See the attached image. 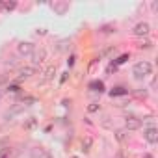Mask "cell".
Listing matches in <instances>:
<instances>
[{"instance_id":"cell-1","label":"cell","mask_w":158,"mask_h":158,"mask_svg":"<svg viewBox=\"0 0 158 158\" xmlns=\"http://www.w3.org/2000/svg\"><path fill=\"white\" fill-rule=\"evenodd\" d=\"M132 73H134L136 78H145V76H149V74L152 73V65H151L149 61H138V63L134 65Z\"/></svg>"},{"instance_id":"cell-2","label":"cell","mask_w":158,"mask_h":158,"mask_svg":"<svg viewBox=\"0 0 158 158\" xmlns=\"http://www.w3.org/2000/svg\"><path fill=\"white\" fill-rule=\"evenodd\" d=\"M17 52H19L21 56H32V54L35 52V47H34V43L21 41V43L17 45Z\"/></svg>"},{"instance_id":"cell-3","label":"cell","mask_w":158,"mask_h":158,"mask_svg":"<svg viewBox=\"0 0 158 158\" xmlns=\"http://www.w3.org/2000/svg\"><path fill=\"white\" fill-rule=\"evenodd\" d=\"M45 60H47V50H45V48L35 50V52L32 54V67L35 69V67H37V65H41Z\"/></svg>"},{"instance_id":"cell-4","label":"cell","mask_w":158,"mask_h":158,"mask_svg":"<svg viewBox=\"0 0 158 158\" xmlns=\"http://www.w3.org/2000/svg\"><path fill=\"white\" fill-rule=\"evenodd\" d=\"M56 76V65H50V67H47L45 69V73H43V76H41V80H39V84L37 86H43V84H47V82H50L52 78Z\"/></svg>"},{"instance_id":"cell-5","label":"cell","mask_w":158,"mask_h":158,"mask_svg":"<svg viewBox=\"0 0 158 158\" xmlns=\"http://www.w3.org/2000/svg\"><path fill=\"white\" fill-rule=\"evenodd\" d=\"M149 32H151L149 23H139V24H136V26H134V30H132V34H134V35H138V37L149 35Z\"/></svg>"},{"instance_id":"cell-6","label":"cell","mask_w":158,"mask_h":158,"mask_svg":"<svg viewBox=\"0 0 158 158\" xmlns=\"http://www.w3.org/2000/svg\"><path fill=\"white\" fill-rule=\"evenodd\" d=\"M125 127H127V130H138V128H141V119H138L136 115H130L125 119Z\"/></svg>"},{"instance_id":"cell-7","label":"cell","mask_w":158,"mask_h":158,"mask_svg":"<svg viewBox=\"0 0 158 158\" xmlns=\"http://www.w3.org/2000/svg\"><path fill=\"white\" fill-rule=\"evenodd\" d=\"M32 74H35V69H34L32 65H28V67H23V69H19V76H17V80H19V82H23V80H28V78H30Z\"/></svg>"},{"instance_id":"cell-8","label":"cell","mask_w":158,"mask_h":158,"mask_svg":"<svg viewBox=\"0 0 158 158\" xmlns=\"http://www.w3.org/2000/svg\"><path fill=\"white\" fill-rule=\"evenodd\" d=\"M143 136H145V139H147L149 143H156V141H158V130H156V127H151V128H145V132H143Z\"/></svg>"},{"instance_id":"cell-9","label":"cell","mask_w":158,"mask_h":158,"mask_svg":"<svg viewBox=\"0 0 158 158\" xmlns=\"http://www.w3.org/2000/svg\"><path fill=\"white\" fill-rule=\"evenodd\" d=\"M30 158H48V154L43 147H34L30 149Z\"/></svg>"},{"instance_id":"cell-10","label":"cell","mask_w":158,"mask_h":158,"mask_svg":"<svg viewBox=\"0 0 158 158\" xmlns=\"http://www.w3.org/2000/svg\"><path fill=\"white\" fill-rule=\"evenodd\" d=\"M24 108H26V106H24V104H17V106H13V108H11V110H10V112H8V114H6V115H4V117H6V119H8V121H10V119H11V117H13V115H17V114H21V112H23V110H24Z\"/></svg>"},{"instance_id":"cell-11","label":"cell","mask_w":158,"mask_h":158,"mask_svg":"<svg viewBox=\"0 0 158 158\" xmlns=\"http://www.w3.org/2000/svg\"><path fill=\"white\" fill-rule=\"evenodd\" d=\"M110 95H112V97H121V95H127V89L121 88V86H117V88H114V89L110 91Z\"/></svg>"},{"instance_id":"cell-12","label":"cell","mask_w":158,"mask_h":158,"mask_svg":"<svg viewBox=\"0 0 158 158\" xmlns=\"http://www.w3.org/2000/svg\"><path fill=\"white\" fill-rule=\"evenodd\" d=\"M89 88H91L93 91H99V93H101V91H104V84H102V82H99V80L91 82V84H89Z\"/></svg>"},{"instance_id":"cell-13","label":"cell","mask_w":158,"mask_h":158,"mask_svg":"<svg viewBox=\"0 0 158 158\" xmlns=\"http://www.w3.org/2000/svg\"><path fill=\"white\" fill-rule=\"evenodd\" d=\"M91 145H93V139H91V138H84V139H82V151H84V152H88V151L91 149Z\"/></svg>"},{"instance_id":"cell-14","label":"cell","mask_w":158,"mask_h":158,"mask_svg":"<svg viewBox=\"0 0 158 158\" xmlns=\"http://www.w3.org/2000/svg\"><path fill=\"white\" fill-rule=\"evenodd\" d=\"M2 8H4L6 11H11V10L17 8V2H15V0H11V2H2Z\"/></svg>"},{"instance_id":"cell-15","label":"cell","mask_w":158,"mask_h":158,"mask_svg":"<svg viewBox=\"0 0 158 158\" xmlns=\"http://www.w3.org/2000/svg\"><path fill=\"white\" fill-rule=\"evenodd\" d=\"M99 110H101V104H99V102H91V104L88 106V112H89V114H95V112H99Z\"/></svg>"},{"instance_id":"cell-16","label":"cell","mask_w":158,"mask_h":158,"mask_svg":"<svg viewBox=\"0 0 158 158\" xmlns=\"http://www.w3.org/2000/svg\"><path fill=\"white\" fill-rule=\"evenodd\" d=\"M115 138H117V141H125L127 139V130H115Z\"/></svg>"},{"instance_id":"cell-17","label":"cell","mask_w":158,"mask_h":158,"mask_svg":"<svg viewBox=\"0 0 158 158\" xmlns=\"http://www.w3.org/2000/svg\"><path fill=\"white\" fill-rule=\"evenodd\" d=\"M10 154H11L10 147H2V149H0V158H10Z\"/></svg>"},{"instance_id":"cell-18","label":"cell","mask_w":158,"mask_h":158,"mask_svg":"<svg viewBox=\"0 0 158 158\" xmlns=\"http://www.w3.org/2000/svg\"><path fill=\"white\" fill-rule=\"evenodd\" d=\"M21 104H24V106H32V104H35V99H34V97H24Z\"/></svg>"},{"instance_id":"cell-19","label":"cell","mask_w":158,"mask_h":158,"mask_svg":"<svg viewBox=\"0 0 158 158\" xmlns=\"http://www.w3.org/2000/svg\"><path fill=\"white\" fill-rule=\"evenodd\" d=\"M151 47H152V43H151L149 39H145V41L139 43V48H151Z\"/></svg>"},{"instance_id":"cell-20","label":"cell","mask_w":158,"mask_h":158,"mask_svg":"<svg viewBox=\"0 0 158 158\" xmlns=\"http://www.w3.org/2000/svg\"><path fill=\"white\" fill-rule=\"evenodd\" d=\"M101 32H102V34H112V32H115V30H114V26H102Z\"/></svg>"},{"instance_id":"cell-21","label":"cell","mask_w":158,"mask_h":158,"mask_svg":"<svg viewBox=\"0 0 158 158\" xmlns=\"http://www.w3.org/2000/svg\"><path fill=\"white\" fill-rule=\"evenodd\" d=\"M127 60H128V54H123V56H119V60H115V63L121 65V63H125Z\"/></svg>"},{"instance_id":"cell-22","label":"cell","mask_w":158,"mask_h":158,"mask_svg":"<svg viewBox=\"0 0 158 158\" xmlns=\"http://www.w3.org/2000/svg\"><path fill=\"white\" fill-rule=\"evenodd\" d=\"M19 86H8V91H11V93H19Z\"/></svg>"},{"instance_id":"cell-23","label":"cell","mask_w":158,"mask_h":158,"mask_svg":"<svg viewBox=\"0 0 158 158\" xmlns=\"http://www.w3.org/2000/svg\"><path fill=\"white\" fill-rule=\"evenodd\" d=\"M108 119H110V117H102V127H106V128H110V127H112V123H110Z\"/></svg>"},{"instance_id":"cell-24","label":"cell","mask_w":158,"mask_h":158,"mask_svg":"<svg viewBox=\"0 0 158 158\" xmlns=\"http://www.w3.org/2000/svg\"><path fill=\"white\" fill-rule=\"evenodd\" d=\"M34 125H35V119H34V117H32V119H30V121H28V123H26V128H32V127H34Z\"/></svg>"},{"instance_id":"cell-25","label":"cell","mask_w":158,"mask_h":158,"mask_svg":"<svg viewBox=\"0 0 158 158\" xmlns=\"http://www.w3.org/2000/svg\"><path fill=\"white\" fill-rule=\"evenodd\" d=\"M67 76H69V73H63V74H61V78H60V82H61V84L67 80Z\"/></svg>"},{"instance_id":"cell-26","label":"cell","mask_w":158,"mask_h":158,"mask_svg":"<svg viewBox=\"0 0 158 158\" xmlns=\"http://www.w3.org/2000/svg\"><path fill=\"white\" fill-rule=\"evenodd\" d=\"M65 45H67V41H61L60 47H58V50H65Z\"/></svg>"},{"instance_id":"cell-27","label":"cell","mask_w":158,"mask_h":158,"mask_svg":"<svg viewBox=\"0 0 158 158\" xmlns=\"http://www.w3.org/2000/svg\"><path fill=\"white\" fill-rule=\"evenodd\" d=\"M74 60H76V58H74V56H71V58H69V61H67V63H69V67H71V65H73V63H74Z\"/></svg>"},{"instance_id":"cell-28","label":"cell","mask_w":158,"mask_h":158,"mask_svg":"<svg viewBox=\"0 0 158 158\" xmlns=\"http://www.w3.org/2000/svg\"><path fill=\"white\" fill-rule=\"evenodd\" d=\"M6 80H8V76H6V74H2V76H0V84H2V82H6Z\"/></svg>"},{"instance_id":"cell-29","label":"cell","mask_w":158,"mask_h":158,"mask_svg":"<svg viewBox=\"0 0 158 158\" xmlns=\"http://www.w3.org/2000/svg\"><path fill=\"white\" fill-rule=\"evenodd\" d=\"M2 97H4V89L0 88V101H2Z\"/></svg>"},{"instance_id":"cell-30","label":"cell","mask_w":158,"mask_h":158,"mask_svg":"<svg viewBox=\"0 0 158 158\" xmlns=\"http://www.w3.org/2000/svg\"><path fill=\"white\" fill-rule=\"evenodd\" d=\"M117 158H125V156H123V154H117Z\"/></svg>"},{"instance_id":"cell-31","label":"cell","mask_w":158,"mask_h":158,"mask_svg":"<svg viewBox=\"0 0 158 158\" xmlns=\"http://www.w3.org/2000/svg\"><path fill=\"white\" fill-rule=\"evenodd\" d=\"M143 158H151V156H143Z\"/></svg>"},{"instance_id":"cell-32","label":"cell","mask_w":158,"mask_h":158,"mask_svg":"<svg viewBox=\"0 0 158 158\" xmlns=\"http://www.w3.org/2000/svg\"><path fill=\"white\" fill-rule=\"evenodd\" d=\"M0 8H2V2H0Z\"/></svg>"}]
</instances>
